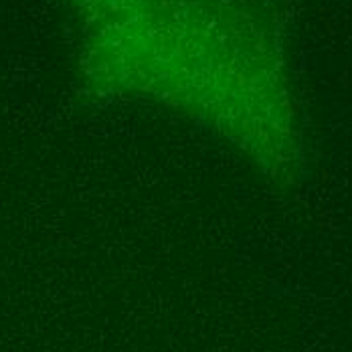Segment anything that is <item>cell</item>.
I'll return each mask as SVG.
<instances>
[{"instance_id": "6da1fadb", "label": "cell", "mask_w": 352, "mask_h": 352, "mask_svg": "<svg viewBox=\"0 0 352 352\" xmlns=\"http://www.w3.org/2000/svg\"><path fill=\"white\" fill-rule=\"evenodd\" d=\"M104 94L184 116L292 182L302 140L270 29L245 0H67Z\"/></svg>"}]
</instances>
